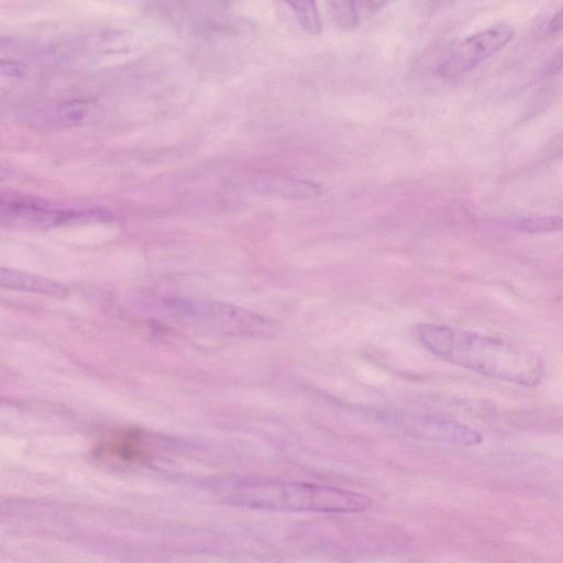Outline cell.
<instances>
[{"label": "cell", "mask_w": 563, "mask_h": 563, "mask_svg": "<svg viewBox=\"0 0 563 563\" xmlns=\"http://www.w3.org/2000/svg\"><path fill=\"white\" fill-rule=\"evenodd\" d=\"M232 499L251 508L353 514L367 510L372 499L352 490L305 482L256 478L234 484Z\"/></svg>", "instance_id": "obj_2"}, {"label": "cell", "mask_w": 563, "mask_h": 563, "mask_svg": "<svg viewBox=\"0 0 563 563\" xmlns=\"http://www.w3.org/2000/svg\"><path fill=\"white\" fill-rule=\"evenodd\" d=\"M288 5L295 12L296 19L306 32L317 35L321 31V20L318 7L313 1H294Z\"/></svg>", "instance_id": "obj_10"}, {"label": "cell", "mask_w": 563, "mask_h": 563, "mask_svg": "<svg viewBox=\"0 0 563 563\" xmlns=\"http://www.w3.org/2000/svg\"><path fill=\"white\" fill-rule=\"evenodd\" d=\"M412 332L433 355L481 375L533 387L544 374L533 351L471 330L439 323H418Z\"/></svg>", "instance_id": "obj_1"}, {"label": "cell", "mask_w": 563, "mask_h": 563, "mask_svg": "<svg viewBox=\"0 0 563 563\" xmlns=\"http://www.w3.org/2000/svg\"><path fill=\"white\" fill-rule=\"evenodd\" d=\"M515 36L506 23H497L457 43L439 64L437 73L445 79L459 78L503 49Z\"/></svg>", "instance_id": "obj_3"}, {"label": "cell", "mask_w": 563, "mask_h": 563, "mask_svg": "<svg viewBox=\"0 0 563 563\" xmlns=\"http://www.w3.org/2000/svg\"><path fill=\"white\" fill-rule=\"evenodd\" d=\"M328 11L335 24L343 30H353L360 22L358 4L352 1H329Z\"/></svg>", "instance_id": "obj_9"}, {"label": "cell", "mask_w": 563, "mask_h": 563, "mask_svg": "<svg viewBox=\"0 0 563 563\" xmlns=\"http://www.w3.org/2000/svg\"><path fill=\"white\" fill-rule=\"evenodd\" d=\"M2 217L10 221L48 224L66 220H75L87 214L86 211L54 208L44 201L29 197H2Z\"/></svg>", "instance_id": "obj_5"}, {"label": "cell", "mask_w": 563, "mask_h": 563, "mask_svg": "<svg viewBox=\"0 0 563 563\" xmlns=\"http://www.w3.org/2000/svg\"><path fill=\"white\" fill-rule=\"evenodd\" d=\"M104 452L122 461L140 460L145 451L143 438L134 431H124L110 438L103 446Z\"/></svg>", "instance_id": "obj_7"}, {"label": "cell", "mask_w": 563, "mask_h": 563, "mask_svg": "<svg viewBox=\"0 0 563 563\" xmlns=\"http://www.w3.org/2000/svg\"><path fill=\"white\" fill-rule=\"evenodd\" d=\"M563 69V47L553 55L549 62L545 73L556 74Z\"/></svg>", "instance_id": "obj_11"}, {"label": "cell", "mask_w": 563, "mask_h": 563, "mask_svg": "<svg viewBox=\"0 0 563 563\" xmlns=\"http://www.w3.org/2000/svg\"><path fill=\"white\" fill-rule=\"evenodd\" d=\"M563 30V8H561L550 20L547 29L548 34H556Z\"/></svg>", "instance_id": "obj_12"}, {"label": "cell", "mask_w": 563, "mask_h": 563, "mask_svg": "<svg viewBox=\"0 0 563 563\" xmlns=\"http://www.w3.org/2000/svg\"><path fill=\"white\" fill-rule=\"evenodd\" d=\"M512 228L525 233H549L563 230V217L534 216L518 219Z\"/></svg>", "instance_id": "obj_8"}, {"label": "cell", "mask_w": 563, "mask_h": 563, "mask_svg": "<svg viewBox=\"0 0 563 563\" xmlns=\"http://www.w3.org/2000/svg\"><path fill=\"white\" fill-rule=\"evenodd\" d=\"M376 417L404 434L423 440L457 446H474L483 441L477 430L455 420L388 410Z\"/></svg>", "instance_id": "obj_4"}, {"label": "cell", "mask_w": 563, "mask_h": 563, "mask_svg": "<svg viewBox=\"0 0 563 563\" xmlns=\"http://www.w3.org/2000/svg\"><path fill=\"white\" fill-rule=\"evenodd\" d=\"M255 187L262 195L291 200L314 199L322 194V187L314 181L280 175L261 176Z\"/></svg>", "instance_id": "obj_6"}]
</instances>
